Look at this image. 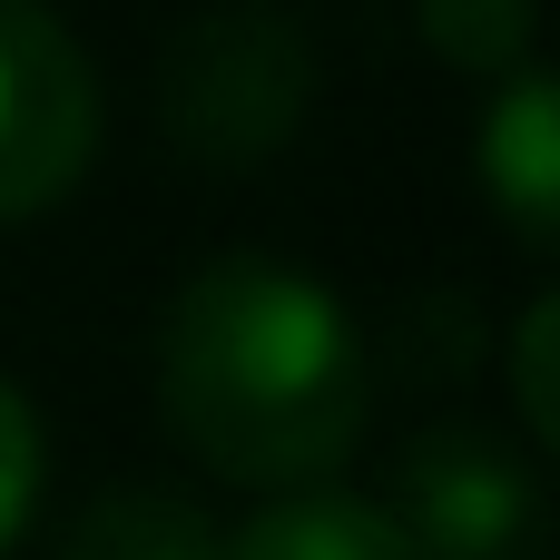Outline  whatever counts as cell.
<instances>
[{
	"label": "cell",
	"mask_w": 560,
	"mask_h": 560,
	"mask_svg": "<svg viewBox=\"0 0 560 560\" xmlns=\"http://www.w3.org/2000/svg\"><path fill=\"white\" fill-rule=\"evenodd\" d=\"M315 108V39L276 0H197L158 39V128L197 167H266Z\"/></svg>",
	"instance_id": "cell-2"
},
{
	"label": "cell",
	"mask_w": 560,
	"mask_h": 560,
	"mask_svg": "<svg viewBox=\"0 0 560 560\" xmlns=\"http://www.w3.org/2000/svg\"><path fill=\"white\" fill-rule=\"evenodd\" d=\"M158 413L167 433L256 492H325L364 443L374 354L345 295L285 256H207L158 315Z\"/></svg>",
	"instance_id": "cell-1"
},
{
	"label": "cell",
	"mask_w": 560,
	"mask_h": 560,
	"mask_svg": "<svg viewBox=\"0 0 560 560\" xmlns=\"http://www.w3.org/2000/svg\"><path fill=\"white\" fill-rule=\"evenodd\" d=\"M39 472H49V433H39L30 394H20V384L0 374V551L20 541L30 502H39Z\"/></svg>",
	"instance_id": "cell-9"
},
{
	"label": "cell",
	"mask_w": 560,
	"mask_h": 560,
	"mask_svg": "<svg viewBox=\"0 0 560 560\" xmlns=\"http://www.w3.org/2000/svg\"><path fill=\"white\" fill-rule=\"evenodd\" d=\"M226 560H404V541L364 492L325 482V492H285L246 532H226Z\"/></svg>",
	"instance_id": "cell-7"
},
{
	"label": "cell",
	"mask_w": 560,
	"mask_h": 560,
	"mask_svg": "<svg viewBox=\"0 0 560 560\" xmlns=\"http://www.w3.org/2000/svg\"><path fill=\"white\" fill-rule=\"evenodd\" d=\"M482 187L502 197V217L522 226V246H551V217H560V108H551V79L522 69L482 98Z\"/></svg>",
	"instance_id": "cell-5"
},
{
	"label": "cell",
	"mask_w": 560,
	"mask_h": 560,
	"mask_svg": "<svg viewBox=\"0 0 560 560\" xmlns=\"http://www.w3.org/2000/svg\"><path fill=\"white\" fill-rule=\"evenodd\" d=\"M551 325H560V295H532V305H522V335H512V394H522V423H532V443H551V433H560Z\"/></svg>",
	"instance_id": "cell-10"
},
{
	"label": "cell",
	"mask_w": 560,
	"mask_h": 560,
	"mask_svg": "<svg viewBox=\"0 0 560 560\" xmlns=\"http://www.w3.org/2000/svg\"><path fill=\"white\" fill-rule=\"evenodd\" d=\"M413 30L433 39V59H453L463 79H522L532 39H541V0H413Z\"/></svg>",
	"instance_id": "cell-8"
},
{
	"label": "cell",
	"mask_w": 560,
	"mask_h": 560,
	"mask_svg": "<svg viewBox=\"0 0 560 560\" xmlns=\"http://www.w3.org/2000/svg\"><path fill=\"white\" fill-rule=\"evenodd\" d=\"M59 560H226V532L167 482H108L69 512Z\"/></svg>",
	"instance_id": "cell-6"
},
{
	"label": "cell",
	"mask_w": 560,
	"mask_h": 560,
	"mask_svg": "<svg viewBox=\"0 0 560 560\" xmlns=\"http://www.w3.org/2000/svg\"><path fill=\"white\" fill-rule=\"evenodd\" d=\"M98 158V69L49 0H0V226L59 207Z\"/></svg>",
	"instance_id": "cell-4"
},
{
	"label": "cell",
	"mask_w": 560,
	"mask_h": 560,
	"mask_svg": "<svg viewBox=\"0 0 560 560\" xmlns=\"http://www.w3.org/2000/svg\"><path fill=\"white\" fill-rule=\"evenodd\" d=\"M374 512L394 522L404 560H532L541 472L522 443H502L482 423H433L404 443L394 502H374Z\"/></svg>",
	"instance_id": "cell-3"
}]
</instances>
